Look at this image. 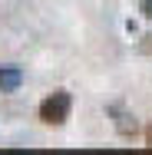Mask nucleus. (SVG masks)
Returning a JSON list of instances; mask_svg holds the SVG:
<instances>
[{"mask_svg": "<svg viewBox=\"0 0 152 155\" xmlns=\"http://www.w3.org/2000/svg\"><path fill=\"white\" fill-rule=\"evenodd\" d=\"M139 10H142V17H146V20H152V0H142V7H139Z\"/></svg>", "mask_w": 152, "mask_h": 155, "instance_id": "nucleus-4", "label": "nucleus"}, {"mask_svg": "<svg viewBox=\"0 0 152 155\" xmlns=\"http://www.w3.org/2000/svg\"><path fill=\"white\" fill-rule=\"evenodd\" d=\"M69 109H73V99H69V93L56 89L53 96H46V99L40 102V119H43L46 125H63L66 119H69Z\"/></svg>", "mask_w": 152, "mask_h": 155, "instance_id": "nucleus-1", "label": "nucleus"}, {"mask_svg": "<svg viewBox=\"0 0 152 155\" xmlns=\"http://www.w3.org/2000/svg\"><path fill=\"white\" fill-rule=\"evenodd\" d=\"M23 86V69L20 66H0V93H17Z\"/></svg>", "mask_w": 152, "mask_h": 155, "instance_id": "nucleus-2", "label": "nucleus"}, {"mask_svg": "<svg viewBox=\"0 0 152 155\" xmlns=\"http://www.w3.org/2000/svg\"><path fill=\"white\" fill-rule=\"evenodd\" d=\"M109 112L116 116V129H119L122 135H132V132H136V119H132V116H129V112H126L122 106H113Z\"/></svg>", "mask_w": 152, "mask_h": 155, "instance_id": "nucleus-3", "label": "nucleus"}, {"mask_svg": "<svg viewBox=\"0 0 152 155\" xmlns=\"http://www.w3.org/2000/svg\"><path fill=\"white\" fill-rule=\"evenodd\" d=\"M146 139H149V145H152V125H149V129H146Z\"/></svg>", "mask_w": 152, "mask_h": 155, "instance_id": "nucleus-5", "label": "nucleus"}]
</instances>
